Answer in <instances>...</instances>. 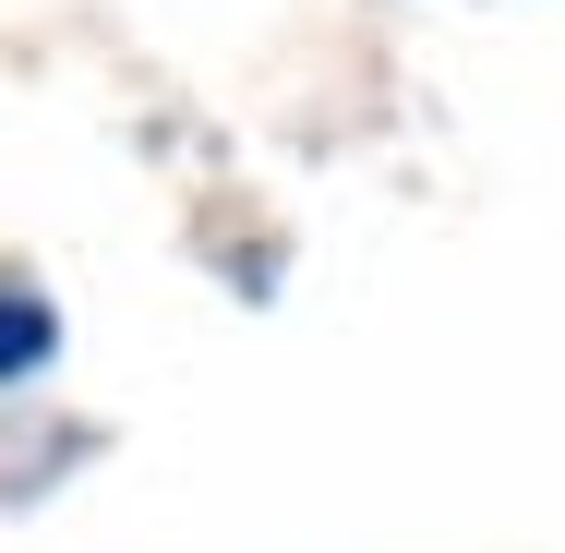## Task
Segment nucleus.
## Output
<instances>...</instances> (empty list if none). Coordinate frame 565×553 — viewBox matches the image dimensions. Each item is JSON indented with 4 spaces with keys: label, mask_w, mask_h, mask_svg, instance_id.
Returning a JSON list of instances; mask_svg holds the SVG:
<instances>
[{
    "label": "nucleus",
    "mask_w": 565,
    "mask_h": 553,
    "mask_svg": "<svg viewBox=\"0 0 565 553\" xmlns=\"http://www.w3.org/2000/svg\"><path fill=\"white\" fill-rule=\"evenodd\" d=\"M36 349H49V326H36V313L0 289V373H12V361H36Z\"/></svg>",
    "instance_id": "nucleus-1"
}]
</instances>
